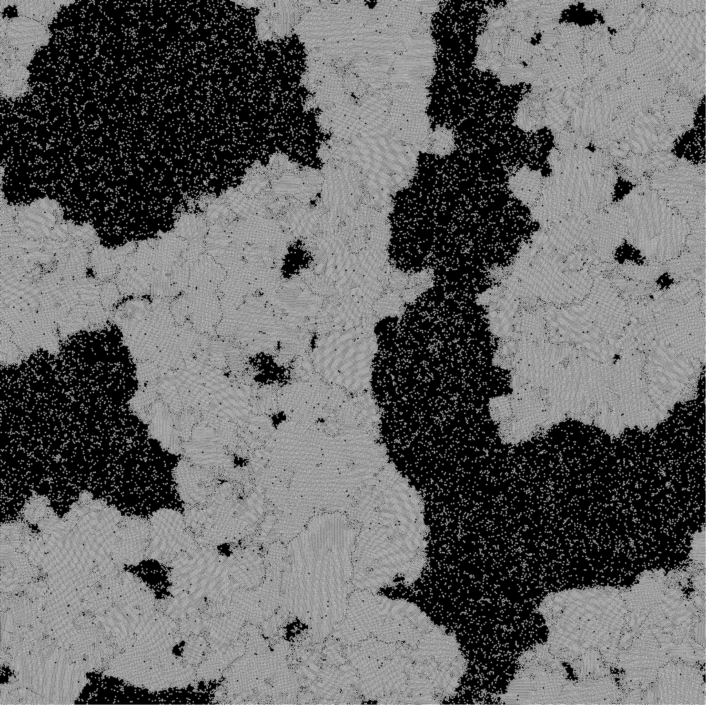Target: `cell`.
<instances>
[{
    "label": "cell",
    "mask_w": 706,
    "mask_h": 705,
    "mask_svg": "<svg viewBox=\"0 0 706 705\" xmlns=\"http://www.w3.org/2000/svg\"><path fill=\"white\" fill-rule=\"evenodd\" d=\"M621 206L627 219L625 239L647 259L667 262L683 252L689 223L654 191L632 192Z\"/></svg>",
    "instance_id": "obj_1"
},
{
    "label": "cell",
    "mask_w": 706,
    "mask_h": 705,
    "mask_svg": "<svg viewBox=\"0 0 706 705\" xmlns=\"http://www.w3.org/2000/svg\"><path fill=\"white\" fill-rule=\"evenodd\" d=\"M611 183L601 173H594L592 157L580 150L568 156L563 175V191L573 215L588 217L611 195Z\"/></svg>",
    "instance_id": "obj_2"
},
{
    "label": "cell",
    "mask_w": 706,
    "mask_h": 705,
    "mask_svg": "<svg viewBox=\"0 0 706 705\" xmlns=\"http://www.w3.org/2000/svg\"><path fill=\"white\" fill-rule=\"evenodd\" d=\"M705 177L692 165L656 171L651 186L654 192L689 223L705 210Z\"/></svg>",
    "instance_id": "obj_3"
},
{
    "label": "cell",
    "mask_w": 706,
    "mask_h": 705,
    "mask_svg": "<svg viewBox=\"0 0 706 705\" xmlns=\"http://www.w3.org/2000/svg\"><path fill=\"white\" fill-rule=\"evenodd\" d=\"M590 239L595 254L603 261L612 255L625 239L627 224L625 212L620 206L597 210L587 217Z\"/></svg>",
    "instance_id": "obj_4"
},
{
    "label": "cell",
    "mask_w": 706,
    "mask_h": 705,
    "mask_svg": "<svg viewBox=\"0 0 706 705\" xmlns=\"http://www.w3.org/2000/svg\"><path fill=\"white\" fill-rule=\"evenodd\" d=\"M150 535L152 543L165 546L180 545L188 539L182 515L170 508H162L153 515Z\"/></svg>",
    "instance_id": "obj_5"
},
{
    "label": "cell",
    "mask_w": 706,
    "mask_h": 705,
    "mask_svg": "<svg viewBox=\"0 0 706 705\" xmlns=\"http://www.w3.org/2000/svg\"><path fill=\"white\" fill-rule=\"evenodd\" d=\"M20 226L31 237H40L49 235L50 228L54 221L52 210L47 203L32 206L23 212Z\"/></svg>",
    "instance_id": "obj_6"
},
{
    "label": "cell",
    "mask_w": 706,
    "mask_h": 705,
    "mask_svg": "<svg viewBox=\"0 0 706 705\" xmlns=\"http://www.w3.org/2000/svg\"><path fill=\"white\" fill-rule=\"evenodd\" d=\"M182 466H179L177 475L180 493L189 502L201 501L207 493H205V487L200 486L199 483H205L204 481L208 479H205L206 476L188 464Z\"/></svg>",
    "instance_id": "obj_7"
},
{
    "label": "cell",
    "mask_w": 706,
    "mask_h": 705,
    "mask_svg": "<svg viewBox=\"0 0 706 705\" xmlns=\"http://www.w3.org/2000/svg\"><path fill=\"white\" fill-rule=\"evenodd\" d=\"M689 225L690 232L686 238L685 246L689 251L705 257V210Z\"/></svg>",
    "instance_id": "obj_8"
},
{
    "label": "cell",
    "mask_w": 706,
    "mask_h": 705,
    "mask_svg": "<svg viewBox=\"0 0 706 705\" xmlns=\"http://www.w3.org/2000/svg\"><path fill=\"white\" fill-rule=\"evenodd\" d=\"M667 268L675 273H690L705 267V257L691 251L681 252L676 257L666 262Z\"/></svg>",
    "instance_id": "obj_9"
},
{
    "label": "cell",
    "mask_w": 706,
    "mask_h": 705,
    "mask_svg": "<svg viewBox=\"0 0 706 705\" xmlns=\"http://www.w3.org/2000/svg\"><path fill=\"white\" fill-rule=\"evenodd\" d=\"M92 262L97 272L105 277L114 274L117 266L112 257V252L99 246L92 252Z\"/></svg>",
    "instance_id": "obj_10"
},
{
    "label": "cell",
    "mask_w": 706,
    "mask_h": 705,
    "mask_svg": "<svg viewBox=\"0 0 706 705\" xmlns=\"http://www.w3.org/2000/svg\"><path fill=\"white\" fill-rule=\"evenodd\" d=\"M179 233L185 237H193L200 235L204 229L203 222L196 217H185L179 223Z\"/></svg>",
    "instance_id": "obj_11"
},
{
    "label": "cell",
    "mask_w": 706,
    "mask_h": 705,
    "mask_svg": "<svg viewBox=\"0 0 706 705\" xmlns=\"http://www.w3.org/2000/svg\"><path fill=\"white\" fill-rule=\"evenodd\" d=\"M623 272L628 275L640 278H647L655 276L661 271V266L654 265L650 266H638L636 265H627L622 268Z\"/></svg>",
    "instance_id": "obj_12"
}]
</instances>
